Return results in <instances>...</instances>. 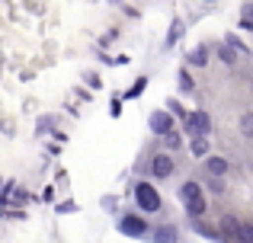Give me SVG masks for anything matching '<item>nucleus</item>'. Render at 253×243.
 Returning <instances> with one entry per match:
<instances>
[{
  "instance_id": "nucleus-16",
  "label": "nucleus",
  "mask_w": 253,
  "mask_h": 243,
  "mask_svg": "<svg viewBox=\"0 0 253 243\" xmlns=\"http://www.w3.org/2000/svg\"><path fill=\"white\" fill-rule=\"evenodd\" d=\"M144 87H148V77H138V80H135V83H131V87H128V90H125V93H122V96H125V100H138V96H141V93H144Z\"/></svg>"
},
{
  "instance_id": "nucleus-11",
  "label": "nucleus",
  "mask_w": 253,
  "mask_h": 243,
  "mask_svg": "<svg viewBox=\"0 0 253 243\" xmlns=\"http://www.w3.org/2000/svg\"><path fill=\"white\" fill-rule=\"evenodd\" d=\"M237 227H241V221L231 218V214H224V218H221V237L234 243V240H237Z\"/></svg>"
},
{
  "instance_id": "nucleus-24",
  "label": "nucleus",
  "mask_w": 253,
  "mask_h": 243,
  "mask_svg": "<svg viewBox=\"0 0 253 243\" xmlns=\"http://www.w3.org/2000/svg\"><path fill=\"white\" fill-rule=\"evenodd\" d=\"M42 202H45V205H51V202H55V186H45L42 189Z\"/></svg>"
},
{
  "instance_id": "nucleus-25",
  "label": "nucleus",
  "mask_w": 253,
  "mask_h": 243,
  "mask_svg": "<svg viewBox=\"0 0 253 243\" xmlns=\"http://www.w3.org/2000/svg\"><path fill=\"white\" fill-rule=\"evenodd\" d=\"M84 80L90 83L93 90H99V87H103V80H99V74H84Z\"/></svg>"
},
{
  "instance_id": "nucleus-2",
  "label": "nucleus",
  "mask_w": 253,
  "mask_h": 243,
  "mask_svg": "<svg viewBox=\"0 0 253 243\" xmlns=\"http://www.w3.org/2000/svg\"><path fill=\"white\" fill-rule=\"evenodd\" d=\"M135 202H138V208L148 211V214H157L164 208L161 192H157V186H151V182H138L135 186Z\"/></svg>"
},
{
  "instance_id": "nucleus-10",
  "label": "nucleus",
  "mask_w": 253,
  "mask_h": 243,
  "mask_svg": "<svg viewBox=\"0 0 253 243\" xmlns=\"http://www.w3.org/2000/svg\"><path fill=\"white\" fill-rule=\"evenodd\" d=\"M176 83H179V93H183V96H192V93H196V80H192V74L186 68L176 70Z\"/></svg>"
},
{
  "instance_id": "nucleus-26",
  "label": "nucleus",
  "mask_w": 253,
  "mask_h": 243,
  "mask_svg": "<svg viewBox=\"0 0 253 243\" xmlns=\"http://www.w3.org/2000/svg\"><path fill=\"white\" fill-rule=\"evenodd\" d=\"M68 211H77V202H61L58 205V214H68Z\"/></svg>"
},
{
  "instance_id": "nucleus-7",
  "label": "nucleus",
  "mask_w": 253,
  "mask_h": 243,
  "mask_svg": "<svg viewBox=\"0 0 253 243\" xmlns=\"http://www.w3.org/2000/svg\"><path fill=\"white\" fill-rule=\"evenodd\" d=\"M151 240H154V243H183L176 224H157L154 231H151Z\"/></svg>"
},
{
  "instance_id": "nucleus-29",
  "label": "nucleus",
  "mask_w": 253,
  "mask_h": 243,
  "mask_svg": "<svg viewBox=\"0 0 253 243\" xmlns=\"http://www.w3.org/2000/svg\"><path fill=\"white\" fill-rule=\"evenodd\" d=\"M112 3H119V0H112Z\"/></svg>"
},
{
  "instance_id": "nucleus-1",
  "label": "nucleus",
  "mask_w": 253,
  "mask_h": 243,
  "mask_svg": "<svg viewBox=\"0 0 253 243\" xmlns=\"http://www.w3.org/2000/svg\"><path fill=\"white\" fill-rule=\"evenodd\" d=\"M179 202H183L186 214H189L192 221H202L205 211H209L205 189H202V182H196V179H189V182H183V186H179Z\"/></svg>"
},
{
  "instance_id": "nucleus-14",
  "label": "nucleus",
  "mask_w": 253,
  "mask_h": 243,
  "mask_svg": "<svg viewBox=\"0 0 253 243\" xmlns=\"http://www.w3.org/2000/svg\"><path fill=\"white\" fill-rule=\"evenodd\" d=\"M218 61H221L224 68H234L237 64V51L231 48V45H218Z\"/></svg>"
},
{
  "instance_id": "nucleus-12",
  "label": "nucleus",
  "mask_w": 253,
  "mask_h": 243,
  "mask_svg": "<svg viewBox=\"0 0 253 243\" xmlns=\"http://www.w3.org/2000/svg\"><path fill=\"white\" fill-rule=\"evenodd\" d=\"M209 150H211L209 138H192V141H189V154L199 157V160H205V157H209Z\"/></svg>"
},
{
  "instance_id": "nucleus-19",
  "label": "nucleus",
  "mask_w": 253,
  "mask_h": 243,
  "mask_svg": "<svg viewBox=\"0 0 253 243\" xmlns=\"http://www.w3.org/2000/svg\"><path fill=\"white\" fill-rule=\"evenodd\" d=\"M192 231L202 234V237H209V240H218V231H211V227H209V224H202V221H192Z\"/></svg>"
},
{
  "instance_id": "nucleus-13",
  "label": "nucleus",
  "mask_w": 253,
  "mask_h": 243,
  "mask_svg": "<svg viewBox=\"0 0 253 243\" xmlns=\"http://www.w3.org/2000/svg\"><path fill=\"white\" fill-rule=\"evenodd\" d=\"M186 61H189V68H205V64H209V48H205V45H199L196 51H189V58H186Z\"/></svg>"
},
{
  "instance_id": "nucleus-18",
  "label": "nucleus",
  "mask_w": 253,
  "mask_h": 243,
  "mask_svg": "<svg viewBox=\"0 0 253 243\" xmlns=\"http://www.w3.org/2000/svg\"><path fill=\"white\" fill-rule=\"evenodd\" d=\"M237 240H241V243H253V224L241 221V227H237Z\"/></svg>"
},
{
  "instance_id": "nucleus-22",
  "label": "nucleus",
  "mask_w": 253,
  "mask_h": 243,
  "mask_svg": "<svg viewBox=\"0 0 253 243\" xmlns=\"http://www.w3.org/2000/svg\"><path fill=\"white\" fill-rule=\"evenodd\" d=\"M224 45H231V48H234L237 55H247V45H244L237 35H228V38H224Z\"/></svg>"
},
{
  "instance_id": "nucleus-4",
  "label": "nucleus",
  "mask_w": 253,
  "mask_h": 243,
  "mask_svg": "<svg viewBox=\"0 0 253 243\" xmlns=\"http://www.w3.org/2000/svg\"><path fill=\"white\" fill-rule=\"evenodd\" d=\"M116 231L122 234V237H148V221L141 218V214H122V218L116 221Z\"/></svg>"
},
{
  "instance_id": "nucleus-21",
  "label": "nucleus",
  "mask_w": 253,
  "mask_h": 243,
  "mask_svg": "<svg viewBox=\"0 0 253 243\" xmlns=\"http://www.w3.org/2000/svg\"><path fill=\"white\" fill-rule=\"evenodd\" d=\"M241 135H247V138H253V112H247V115H241Z\"/></svg>"
},
{
  "instance_id": "nucleus-30",
  "label": "nucleus",
  "mask_w": 253,
  "mask_h": 243,
  "mask_svg": "<svg viewBox=\"0 0 253 243\" xmlns=\"http://www.w3.org/2000/svg\"><path fill=\"white\" fill-rule=\"evenodd\" d=\"M234 243H241V240H234Z\"/></svg>"
},
{
  "instance_id": "nucleus-31",
  "label": "nucleus",
  "mask_w": 253,
  "mask_h": 243,
  "mask_svg": "<svg viewBox=\"0 0 253 243\" xmlns=\"http://www.w3.org/2000/svg\"><path fill=\"white\" fill-rule=\"evenodd\" d=\"M0 186H3V182H0Z\"/></svg>"
},
{
  "instance_id": "nucleus-15",
  "label": "nucleus",
  "mask_w": 253,
  "mask_h": 243,
  "mask_svg": "<svg viewBox=\"0 0 253 243\" xmlns=\"http://www.w3.org/2000/svg\"><path fill=\"white\" fill-rule=\"evenodd\" d=\"M161 141H164V147H167V150H179V147H183V144H186V141H183V135H179L176 128H173L170 135H164Z\"/></svg>"
},
{
  "instance_id": "nucleus-28",
  "label": "nucleus",
  "mask_w": 253,
  "mask_h": 243,
  "mask_svg": "<svg viewBox=\"0 0 253 243\" xmlns=\"http://www.w3.org/2000/svg\"><path fill=\"white\" fill-rule=\"evenodd\" d=\"M209 3H215V0H209Z\"/></svg>"
},
{
  "instance_id": "nucleus-8",
  "label": "nucleus",
  "mask_w": 253,
  "mask_h": 243,
  "mask_svg": "<svg viewBox=\"0 0 253 243\" xmlns=\"http://www.w3.org/2000/svg\"><path fill=\"white\" fill-rule=\"evenodd\" d=\"M205 170H209V176H215V179H221V176H228V170H231V163L224 160V157H205Z\"/></svg>"
},
{
  "instance_id": "nucleus-20",
  "label": "nucleus",
  "mask_w": 253,
  "mask_h": 243,
  "mask_svg": "<svg viewBox=\"0 0 253 243\" xmlns=\"http://www.w3.org/2000/svg\"><path fill=\"white\" fill-rule=\"evenodd\" d=\"M241 29H253V3H247L241 10Z\"/></svg>"
},
{
  "instance_id": "nucleus-9",
  "label": "nucleus",
  "mask_w": 253,
  "mask_h": 243,
  "mask_svg": "<svg viewBox=\"0 0 253 243\" xmlns=\"http://www.w3.org/2000/svg\"><path fill=\"white\" fill-rule=\"evenodd\" d=\"M183 35H186V23L176 16V19L170 23V29H167V38H164V45H167V48H173V45H176Z\"/></svg>"
},
{
  "instance_id": "nucleus-5",
  "label": "nucleus",
  "mask_w": 253,
  "mask_h": 243,
  "mask_svg": "<svg viewBox=\"0 0 253 243\" xmlns=\"http://www.w3.org/2000/svg\"><path fill=\"white\" fill-rule=\"evenodd\" d=\"M148 125H151V135L164 138V135H170V131L176 128V119H173V115L167 112V109H157V112H151Z\"/></svg>"
},
{
  "instance_id": "nucleus-3",
  "label": "nucleus",
  "mask_w": 253,
  "mask_h": 243,
  "mask_svg": "<svg viewBox=\"0 0 253 243\" xmlns=\"http://www.w3.org/2000/svg\"><path fill=\"white\" fill-rule=\"evenodd\" d=\"M183 131L192 138H209L211 135V115L205 109H196V112H186L183 119Z\"/></svg>"
},
{
  "instance_id": "nucleus-23",
  "label": "nucleus",
  "mask_w": 253,
  "mask_h": 243,
  "mask_svg": "<svg viewBox=\"0 0 253 243\" xmlns=\"http://www.w3.org/2000/svg\"><path fill=\"white\" fill-rule=\"evenodd\" d=\"M202 189H211V192H215V195H221V192H224V182H221V179H215V176H209Z\"/></svg>"
},
{
  "instance_id": "nucleus-27",
  "label": "nucleus",
  "mask_w": 253,
  "mask_h": 243,
  "mask_svg": "<svg viewBox=\"0 0 253 243\" xmlns=\"http://www.w3.org/2000/svg\"><path fill=\"white\" fill-rule=\"evenodd\" d=\"M112 38H116V32H106V35H103V42H99V45L106 48V45H112Z\"/></svg>"
},
{
  "instance_id": "nucleus-6",
  "label": "nucleus",
  "mask_w": 253,
  "mask_h": 243,
  "mask_svg": "<svg viewBox=\"0 0 253 243\" xmlns=\"http://www.w3.org/2000/svg\"><path fill=\"white\" fill-rule=\"evenodd\" d=\"M173 170H176V163H173L170 154H154L151 157V176H154V179H170Z\"/></svg>"
},
{
  "instance_id": "nucleus-17",
  "label": "nucleus",
  "mask_w": 253,
  "mask_h": 243,
  "mask_svg": "<svg viewBox=\"0 0 253 243\" xmlns=\"http://www.w3.org/2000/svg\"><path fill=\"white\" fill-rule=\"evenodd\" d=\"M164 109H167V112L173 115V119H179V122L186 119V106H183V103L176 100V96H173V100H167V106H164Z\"/></svg>"
}]
</instances>
